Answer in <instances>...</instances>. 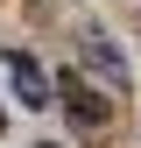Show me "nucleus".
<instances>
[{"label":"nucleus","mask_w":141,"mask_h":148,"mask_svg":"<svg viewBox=\"0 0 141 148\" xmlns=\"http://www.w3.org/2000/svg\"><path fill=\"white\" fill-rule=\"evenodd\" d=\"M7 78H14V99L21 106H49V78H42V64L28 49H7Z\"/></svg>","instance_id":"obj_1"},{"label":"nucleus","mask_w":141,"mask_h":148,"mask_svg":"<svg viewBox=\"0 0 141 148\" xmlns=\"http://www.w3.org/2000/svg\"><path fill=\"white\" fill-rule=\"evenodd\" d=\"M64 106H70L85 127H106V99H99V92H85L78 78H64Z\"/></svg>","instance_id":"obj_2"},{"label":"nucleus","mask_w":141,"mask_h":148,"mask_svg":"<svg viewBox=\"0 0 141 148\" xmlns=\"http://www.w3.org/2000/svg\"><path fill=\"white\" fill-rule=\"evenodd\" d=\"M85 57H92V64L106 71V78H127V57H120V49L106 42V35H92V42H85Z\"/></svg>","instance_id":"obj_3"},{"label":"nucleus","mask_w":141,"mask_h":148,"mask_svg":"<svg viewBox=\"0 0 141 148\" xmlns=\"http://www.w3.org/2000/svg\"><path fill=\"white\" fill-rule=\"evenodd\" d=\"M0 127H7V113H0Z\"/></svg>","instance_id":"obj_4"},{"label":"nucleus","mask_w":141,"mask_h":148,"mask_svg":"<svg viewBox=\"0 0 141 148\" xmlns=\"http://www.w3.org/2000/svg\"><path fill=\"white\" fill-rule=\"evenodd\" d=\"M42 148H49V141H42Z\"/></svg>","instance_id":"obj_5"}]
</instances>
